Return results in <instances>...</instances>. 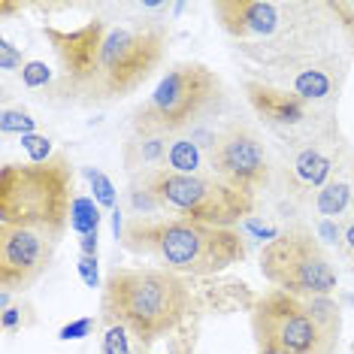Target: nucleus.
<instances>
[{"label": "nucleus", "instance_id": "nucleus-28", "mask_svg": "<svg viewBox=\"0 0 354 354\" xmlns=\"http://www.w3.org/2000/svg\"><path fill=\"white\" fill-rule=\"evenodd\" d=\"M94 324H97V321L94 318H79V321H70L67 327H61V339H82V336H88L94 330Z\"/></svg>", "mask_w": 354, "mask_h": 354}, {"label": "nucleus", "instance_id": "nucleus-19", "mask_svg": "<svg viewBox=\"0 0 354 354\" xmlns=\"http://www.w3.org/2000/svg\"><path fill=\"white\" fill-rule=\"evenodd\" d=\"M100 354H149V345L136 342L124 327L109 324L103 330V339H100Z\"/></svg>", "mask_w": 354, "mask_h": 354}, {"label": "nucleus", "instance_id": "nucleus-1", "mask_svg": "<svg viewBox=\"0 0 354 354\" xmlns=\"http://www.w3.org/2000/svg\"><path fill=\"white\" fill-rule=\"evenodd\" d=\"M58 79L49 97L70 106H109L136 94L170 49V30L158 15H124V19H91L79 28L61 30L46 25Z\"/></svg>", "mask_w": 354, "mask_h": 354}, {"label": "nucleus", "instance_id": "nucleus-3", "mask_svg": "<svg viewBox=\"0 0 354 354\" xmlns=\"http://www.w3.org/2000/svg\"><path fill=\"white\" fill-rule=\"evenodd\" d=\"M122 245L179 276H215L233 263H243L248 254V243L239 227H212L170 215H127Z\"/></svg>", "mask_w": 354, "mask_h": 354}, {"label": "nucleus", "instance_id": "nucleus-29", "mask_svg": "<svg viewBox=\"0 0 354 354\" xmlns=\"http://www.w3.org/2000/svg\"><path fill=\"white\" fill-rule=\"evenodd\" d=\"M3 330H12L15 324L21 321V306H10V309H3Z\"/></svg>", "mask_w": 354, "mask_h": 354}, {"label": "nucleus", "instance_id": "nucleus-23", "mask_svg": "<svg viewBox=\"0 0 354 354\" xmlns=\"http://www.w3.org/2000/svg\"><path fill=\"white\" fill-rule=\"evenodd\" d=\"M21 140V149L28 151V160L30 164H46V160H52L58 151L52 149V140L43 133H28V136H19Z\"/></svg>", "mask_w": 354, "mask_h": 354}, {"label": "nucleus", "instance_id": "nucleus-16", "mask_svg": "<svg viewBox=\"0 0 354 354\" xmlns=\"http://www.w3.org/2000/svg\"><path fill=\"white\" fill-rule=\"evenodd\" d=\"M312 206H315V212L321 215L324 221H345L348 218V212L354 209V176H339L336 173L333 179H330L324 188L315 194L312 200Z\"/></svg>", "mask_w": 354, "mask_h": 354}, {"label": "nucleus", "instance_id": "nucleus-12", "mask_svg": "<svg viewBox=\"0 0 354 354\" xmlns=\"http://www.w3.org/2000/svg\"><path fill=\"white\" fill-rule=\"evenodd\" d=\"M209 173L233 191L254 197L257 191H267L272 185L276 164L254 124L227 122L209 140Z\"/></svg>", "mask_w": 354, "mask_h": 354}, {"label": "nucleus", "instance_id": "nucleus-22", "mask_svg": "<svg viewBox=\"0 0 354 354\" xmlns=\"http://www.w3.org/2000/svg\"><path fill=\"white\" fill-rule=\"evenodd\" d=\"M327 3L336 15V25H339L342 39L348 43V49L354 55V0H327Z\"/></svg>", "mask_w": 354, "mask_h": 354}, {"label": "nucleus", "instance_id": "nucleus-17", "mask_svg": "<svg viewBox=\"0 0 354 354\" xmlns=\"http://www.w3.org/2000/svg\"><path fill=\"white\" fill-rule=\"evenodd\" d=\"M170 140L173 136H136V133H131L127 136V142L122 146L124 167L131 173L160 167L164 164V158H167V149H170Z\"/></svg>", "mask_w": 354, "mask_h": 354}, {"label": "nucleus", "instance_id": "nucleus-10", "mask_svg": "<svg viewBox=\"0 0 354 354\" xmlns=\"http://www.w3.org/2000/svg\"><path fill=\"white\" fill-rule=\"evenodd\" d=\"M351 58L339 46L324 52H306V55H288V58H272L261 64H248L245 76L257 82L276 85L281 91H291L300 100L321 109H336L339 97L348 82Z\"/></svg>", "mask_w": 354, "mask_h": 354}, {"label": "nucleus", "instance_id": "nucleus-6", "mask_svg": "<svg viewBox=\"0 0 354 354\" xmlns=\"http://www.w3.org/2000/svg\"><path fill=\"white\" fill-rule=\"evenodd\" d=\"M227 106V88L212 67L179 61L164 70L149 100L133 112L136 136H182Z\"/></svg>", "mask_w": 354, "mask_h": 354}, {"label": "nucleus", "instance_id": "nucleus-11", "mask_svg": "<svg viewBox=\"0 0 354 354\" xmlns=\"http://www.w3.org/2000/svg\"><path fill=\"white\" fill-rule=\"evenodd\" d=\"M243 97L252 106L254 118L272 136H279L288 149H300L309 142L330 136L339 131L336 109H321L300 100L291 91H281L276 85L257 82V79H243Z\"/></svg>", "mask_w": 354, "mask_h": 354}, {"label": "nucleus", "instance_id": "nucleus-30", "mask_svg": "<svg viewBox=\"0 0 354 354\" xmlns=\"http://www.w3.org/2000/svg\"><path fill=\"white\" fill-rule=\"evenodd\" d=\"M351 351H354V342H351Z\"/></svg>", "mask_w": 354, "mask_h": 354}, {"label": "nucleus", "instance_id": "nucleus-24", "mask_svg": "<svg viewBox=\"0 0 354 354\" xmlns=\"http://www.w3.org/2000/svg\"><path fill=\"white\" fill-rule=\"evenodd\" d=\"M58 73H52L43 61H28L21 67V85L25 88H52Z\"/></svg>", "mask_w": 354, "mask_h": 354}, {"label": "nucleus", "instance_id": "nucleus-13", "mask_svg": "<svg viewBox=\"0 0 354 354\" xmlns=\"http://www.w3.org/2000/svg\"><path fill=\"white\" fill-rule=\"evenodd\" d=\"M345 158H348V142H345L342 131H336L330 136H321V140L309 142V146L291 149L288 160L281 167H276V170L281 173V185H285L288 194L312 203L318 191L324 188L342 167L354 164V160L345 164Z\"/></svg>", "mask_w": 354, "mask_h": 354}, {"label": "nucleus", "instance_id": "nucleus-27", "mask_svg": "<svg viewBox=\"0 0 354 354\" xmlns=\"http://www.w3.org/2000/svg\"><path fill=\"white\" fill-rule=\"evenodd\" d=\"M79 276L88 288H103L100 281V267H97V254H79Z\"/></svg>", "mask_w": 354, "mask_h": 354}, {"label": "nucleus", "instance_id": "nucleus-2", "mask_svg": "<svg viewBox=\"0 0 354 354\" xmlns=\"http://www.w3.org/2000/svg\"><path fill=\"white\" fill-rule=\"evenodd\" d=\"M212 19L233 39L245 67L333 49L339 34L327 0H215Z\"/></svg>", "mask_w": 354, "mask_h": 354}, {"label": "nucleus", "instance_id": "nucleus-21", "mask_svg": "<svg viewBox=\"0 0 354 354\" xmlns=\"http://www.w3.org/2000/svg\"><path fill=\"white\" fill-rule=\"evenodd\" d=\"M0 131H3V136H10V133H19V136L37 133V118L30 115L28 109L6 106L3 115H0Z\"/></svg>", "mask_w": 354, "mask_h": 354}, {"label": "nucleus", "instance_id": "nucleus-4", "mask_svg": "<svg viewBox=\"0 0 354 354\" xmlns=\"http://www.w3.org/2000/svg\"><path fill=\"white\" fill-rule=\"evenodd\" d=\"M188 279L160 267H112L100 288V321L118 324L136 342L151 345L173 333L191 312Z\"/></svg>", "mask_w": 354, "mask_h": 354}, {"label": "nucleus", "instance_id": "nucleus-15", "mask_svg": "<svg viewBox=\"0 0 354 354\" xmlns=\"http://www.w3.org/2000/svg\"><path fill=\"white\" fill-rule=\"evenodd\" d=\"M160 167L173 173H185V176H212L209 173V142H200L188 133L173 136Z\"/></svg>", "mask_w": 354, "mask_h": 354}, {"label": "nucleus", "instance_id": "nucleus-31", "mask_svg": "<svg viewBox=\"0 0 354 354\" xmlns=\"http://www.w3.org/2000/svg\"><path fill=\"white\" fill-rule=\"evenodd\" d=\"M348 354H354V351H348Z\"/></svg>", "mask_w": 354, "mask_h": 354}, {"label": "nucleus", "instance_id": "nucleus-20", "mask_svg": "<svg viewBox=\"0 0 354 354\" xmlns=\"http://www.w3.org/2000/svg\"><path fill=\"white\" fill-rule=\"evenodd\" d=\"M85 179L91 182V194H94V203L103 206V209H115L118 206V197H115V185L106 173L94 170V167H85Z\"/></svg>", "mask_w": 354, "mask_h": 354}, {"label": "nucleus", "instance_id": "nucleus-8", "mask_svg": "<svg viewBox=\"0 0 354 354\" xmlns=\"http://www.w3.org/2000/svg\"><path fill=\"white\" fill-rule=\"evenodd\" d=\"M339 327H327L306 297L288 291L261 294L252 306V336L257 354H336Z\"/></svg>", "mask_w": 354, "mask_h": 354}, {"label": "nucleus", "instance_id": "nucleus-14", "mask_svg": "<svg viewBox=\"0 0 354 354\" xmlns=\"http://www.w3.org/2000/svg\"><path fill=\"white\" fill-rule=\"evenodd\" d=\"M55 257V243L46 233L0 221V288L28 291L46 276Z\"/></svg>", "mask_w": 354, "mask_h": 354}, {"label": "nucleus", "instance_id": "nucleus-18", "mask_svg": "<svg viewBox=\"0 0 354 354\" xmlns=\"http://www.w3.org/2000/svg\"><path fill=\"white\" fill-rule=\"evenodd\" d=\"M70 227H73L79 236H97L100 233V209L94 203V197L76 194L73 212H70Z\"/></svg>", "mask_w": 354, "mask_h": 354}, {"label": "nucleus", "instance_id": "nucleus-5", "mask_svg": "<svg viewBox=\"0 0 354 354\" xmlns=\"http://www.w3.org/2000/svg\"><path fill=\"white\" fill-rule=\"evenodd\" d=\"M73 164L58 151L46 164L0 167V221L39 230L55 245L64 239L73 212Z\"/></svg>", "mask_w": 354, "mask_h": 354}, {"label": "nucleus", "instance_id": "nucleus-9", "mask_svg": "<svg viewBox=\"0 0 354 354\" xmlns=\"http://www.w3.org/2000/svg\"><path fill=\"white\" fill-rule=\"evenodd\" d=\"M261 276L279 291L294 297H333L339 288V270L321 245L318 233L306 224L279 230L257 254Z\"/></svg>", "mask_w": 354, "mask_h": 354}, {"label": "nucleus", "instance_id": "nucleus-7", "mask_svg": "<svg viewBox=\"0 0 354 354\" xmlns=\"http://www.w3.org/2000/svg\"><path fill=\"white\" fill-rule=\"evenodd\" d=\"M133 179L151 194L158 215L188 218L212 227H239L254 212V197L233 191L215 176H185L164 167L133 173Z\"/></svg>", "mask_w": 354, "mask_h": 354}, {"label": "nucleus", "instance_id": "nucleus-25", "mask_svg": "<svg viewBox=\"0 0 354 354\" xmlns=\"http://www.w3.org/2000/svg\"><path fill=\"white\" fill-rule=\"evenodd\" d=\"M336 252L342 254V261L348 263V270H351V276H354V212L342 221V236H339V245H336Z\"/></svg>", "mask_w": 354, "mask_h": 354}, {"label": "nucleus", "instance_id": "nucleus-26", "mask_svg": "<svg viewBox=\"0 0 354 354\" xmlns=\"http://www.w3.org/2000/svg\"><path fill=\"white\" fill-rule=\"evenodd\" d=\"M25 64H28L25 55L15 49V43H10V39H0V70H3V73H10V70H21Z\"/></svg>", "mask_w": 354, "mask_h": 354}]
</instances>
